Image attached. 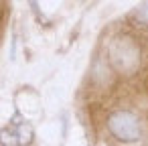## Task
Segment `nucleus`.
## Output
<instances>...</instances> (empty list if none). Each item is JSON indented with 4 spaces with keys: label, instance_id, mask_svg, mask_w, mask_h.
<instances>
[{
    "label": "nucleus",
    "instance_id": "1",
    "mask_svg": "<svg viewBox=\"0 0 148 146\" xmlns=\"http://www.w3.org/2000/svg\"><path fill=\"white\" fill-rule=\"evenodd\" d=\"M110 59L122 73H130L140 63V49L130 37H118L110 45Z\"/></svg>",
    "mask_w": 148,
    "mask_h": 146
},
{
    "label": "nucleus",
    "instance_id": "2",
    "mask_svg": "<svg viewBox=\"0 0 148 146\" xmlns=\"http://www.w3.org/2000/svg\"><path fill=\"white\" fill-rule=\"evenodd\" d=\"M108 128L120 142H138L142 136V124H140L138 116L128 110L114 112L108 118Z\"/></svg>",
    "mask_w": 148,
    "mask_h": 146
},
{
    "label": "nucleus",
    "instance_id": "3",
    "mask_svg": "<svg viewBox=\"0 0 148 146\" xmlns=\"http://www.w3.org/2000/svg\"><path fill=\"white\" fill-rule=\"evenodd\" d=\"M136 19H138L140 23L148 25V2H146V4H142V6L136 10Z\"/></svg>",
    "mask_w": 148,
    "mask_h": 146
}]
</instances>
